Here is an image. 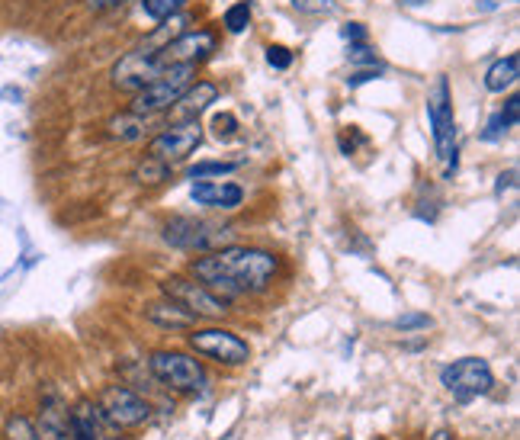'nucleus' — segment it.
Segmentation results:
<instances>
[{
  "label": "nucleus",
  "instance_id": "1",
  "mask_svg": "<svg viewBox=\"0 0 520 440\" xmlns=\"http://www.w3.org/2000/svg\"><path fill=\"white\" fill-rule=\"evenodd\" d=\"M277 270H280L277 254H270L264 248H248V245H228L190 261L193 277L200 280L206 290L222 296L225 302L264 293Z\"/></svg>",
  "mask_w": 520,
  "mask_h": 440
},
{
  "label": "nucleus",
  "instance_id": "2",
  "mask_svg": "<svg viewBox=\"0 0 520 440\" xmlns=\"http://www.w3.org/2000/svg\"><path fill=\"white\" fill-rule=\"evenodd\" d=\"M427 119H431V132H434V148H437V161L443 168V177L456 174V164H460V145H456V113H453V94L447 78H437L434 90L427 94Z\"/></svg>",
  "mask_w": 520,
  "mask_h": 440
},
{
  "label": "nucleus",
  "instance_id": "3",
  "mask_svg": "<svg viewBox=\"0 0 520 440\" xmlns=\"http://www.w3.org/2000/svg\"><path fill=\"white\" fill-rule=\"evenodd\" d=\"M164 241L180 251H196V254H209L235 245V229L232 225H219L209 219H190V216H177L164 225Z\"/></svg>",
  "mask_w": 520,
  "mask_h": 440
},
{
  "label": "nucleus",
  "instance_id": "4",
  "mask_svg": "<svg viewBox=\"0 0 520 440\" xmlns=\"http://www.w3.org/2000/svg\"><path fill=\"white\" fill-rule=\"evenodd\" d=\"M196 68L200 65H171L161 71L158 81H151L148 87H142L139 94H132L129 110L139 113V116H161V113H171V106L177 103V97L196 81Z\"/></svg>",
  "mask_w": 520,
  "mask_h": 440
},
{
  "label": "nucleus",
  "instance_id": "5",
  "mask_svg": "<svg viewBox=\"0 0 520 440\" xmlns=\"http://www.w3.org/2000/svg\"><path fill=\"white\" fill-rule=\"evenodd\" d=\"M148 370L161 386L174 392H200L206 386V367L183 351H155L148 357Z\"/></svg>",
  "mask_w": 520,
  "mask_h": 440
},
{
  "label": "nucleus",
  "instance_id": "6",
  "mask_svg": "<svg viewBox=\"0 0 520 440\" xmlns=\"http://www.w3.org/2000/svg\"><path fill=\"white\" fill-rule=\"evenodd\" d=\"M440 386L450 392L456 402H472L479 396H488L495 386V373L482 357H463L453 360L450 367L440 370Z\"/></svg>",
  "mask_w": 520,
  "mask_h": 440
},
{
  "label": "nucleus",
  "instance_id": "7",
  "mask_svg": "<svg viewBox=\"0 0 520 440\" xmlns=\"http://www.w3.org/2000/svg\"><path fill=\"white\" fill-rule=\"evenodd\" d=\"M187 344L200 357L216 360L219 367H244L251 360V344L228 328H190Z\"/></svg>",
  "mask_w": 520,
  "mask_h": 440
},
{
  "label": "nucleus",
  "instance_id": "8",
  "mask_svg": "<svg viewBox=\"0 0 520 440\" xmlns=\"http://www.w3.org/2000/svg\"><path fill=\"white\" fill-rule=\"evenodd\" d=\"M200 142H203L200 119H177V123L164 126L155 139L148 142V155L174 168V164L187 161L193 151L200 148Z\"/></svg>",
  "mask_w": 520,
  "mask_h": 440
},
{
  "label": "nucleus",
  "instance_id": "9",
  "mask_svg": "<svg viewBox=\"0 0 520 440\" xmlns=\"http://www.w3.org/2000/svg\"><path fill=\"white\" fill-rule=\"evenodd\" d=\"M97 415L110 424V428H139L151 418V405L135 389L126 386H106L100 392Z\"/></svg>",
  "mask_w": 520,
  "mask_h": 440
},
{
  "label": "nucleus",
  "instance_id": "10",
  "mask_svg": "<svg viewBox=\"0 0 520 440\" xmlns=\"http://www.w3.org/2000/svg\"><path fill=\"white\" fill-rule=\"evenodd\" d=\"M161 290H164L167 299L180 302V306L187 309V312H193L196 318H225L228 315V302L222 296H216L212 290H206L200 280L167 277L161 283Z\"/></svg>",
  "mask_w": 520,
  "mask_h": 440
},
{
  "label": "nucleus",
  "instance_id": "11",
  "mask_svg": "<svg viewBox=\"0 0 520 440\" xmlns=\"http://www.w3.org/2000/svg\"><path fill=\"white\" fill-rule=\"evenodd\" d=\"M219 36L212 29H187L180 33L174 42H167L161 52H155V58L161 62V68L171 65H203L206 58L216 52Z\"/></svg>",
  "mask_w": 520,
  "mask_h": 440
},
{
  "label": "nucleus",
  "instance_id": "12",
  "mask_svg": "<svg viewBox=\"0 0 520 440\" xmlns=\"http://www.w3.org/2000/svg\"><path fill=\"white\" fill-rule=\"evenodd\" d=\"M161 62L155 55H148L142 49H132L129 55H122L113 65V87L126 90V94H139L142 87L161 78Z\"/></svg>",
  "mask_w": 520,
  "mask_h": 440
},
{
  "label": "nucleus",
  "instance_id": "13",
  "mask_svg": "<svg viewBox=\"0 0 520 440\" xmlns=\"http://www.w3.org/2000/svg\"><path fill=\"white\" fill-rule=\"evenodd\" d=\"M190 196L196 206L222 209V212H232L244 203V190L238 184H232V180H196Z\"/></svg>",
  "mask_w": 520,
  "mask_h": 440
},
{
  "label": "nucleus",
  "instance_id": "14",
  "mask_svg": "<svg viewBox=\"0 0 520 440\" xmlns=\"http://www.w3.org/2000/svg\"><path fill=\"white\" fill-rule=\"evenodd\" d=\"M216 100H219V84H212V81H193L177 97V103L171 106L174 123H177V119H200V113H206Z\"/></svg>",
  "mask_w": 520,
  "mask_h": 440
},
{
  "label": "nucleus",
  "instance_id": "15",
  "mask_svg": "<svg viewBox=\"0 0 520 440\" xmlns=\"http://www.w3.org/2000/svg\"><path fill=\"white\" fill-rule=\"evenodd\" d=\"M39 440H71V412L58 396H45L36 421Z\"/></svg>",
  "mask_w": 520,
  "mask_h": 440
},
{
  "label": "nucleus",
  "instance_id": "16",
  "mask_svg": "<svg viewBox=\"0 0 520 440\" xmlns=\"http://www.w3.org/2000/svg\"><path fill=\"white\" fill-rule=\"evenodd\" d=\"M145 318L151 325H158V328H167V331H190V328H196V322H200V318H196L193 312H187L180 306V302H174V299H161V302H148L145 306Z\"/></svg>",
  "mask_w": 520,
  "mask_h": 440
},
{
  "label": "nucleus",
  "instance_id": "17",
  "mask_svg": "<svg viewBox=\"0 0 520 440\" xmlns=\"http://www.w3.org/2000/svg\"><path fill=\"white\" fill-rule=\"evenodd\" d=\"M517 78H520V55L511 52L485 71V90L488 94H504V90H511L517 84Z\"/></svg>",
  "mask_w": 520,
  "mask_h": 440
},
{
  "label": "nucleus",
  "instance_id": "18",
  "mask_svg": "<svg viewBox=\"0 0 520 440\" xmlns=\"http://www.w3.org/2000/svg\"><path fill=\"white\" fill-rule=\"evenodd\" d=\"M106 129H110V139H116V142H139L151 129V116H139V113L126 110V113L113 116Z\"/></svg>",
  "mask_w": 520,
  "mask_h": 440
},
{
  "label": "nucleus",
  "instance_id": "19",
  "mask_svg": "<svg viewBox=\"0 0 520 440\" xmlns=\"http://www.w3.org/2000/svg\"><path fill=\"white\" fill-rule=\"evenodd\" d=\"M132 180H135L139 187H161L164 180H171V164H164V161H158V158L145 155L139 164H135Z\"/></svg>",
  "mask_w": 520,
  "mask_h": 440
},
{
  "label": "nucleus",
  "instance_id": "20",
  "mask_svg": "<svg viewBox=\"0 0 520 440\" xmlns=\"http://www.w3.org/2000/svg\"><path fill=\"white\" fill-rule=\"evenodd\" d=\"M71 440H100L97 431V408H90L87 402H81L71 412Z\"/></svg>",
  "mask_w": 520,
  "mask_h": 440
},
{
  "label": "nucleus",
  "instance_id": "21",
  "mask_svg": "<svg viewBox=\"0 0 520 440\" xmlns=\"http://www.w3.org/2000/svg\"><path fill=\"white\" fill-rule=\"evenodd\" d=\"M244 161H200V164H193V168L187 171V177L193 180H209V177H228V174H235L241 168Z\"/></svg>",
  "mask_w": 520,
  "mask_h": 440
},
{
  "label": "nucleus",
  "instance_id": "22",
  "mask_svg": "<svg viewBox=\"0 0 520 440\" xmlns=\"http://www.w3.org/2000/svg\"><path fill=\"white\" fill-rule=\"evenodd\" d=\"M222 26H225V33H232V36L248 33V26H251V4L248 0H238V4L228 7L225 17H222Z\"/></svg>",
  "mask_w": 520,
  "mask_h": 440
},
{
  "label": "nucleus",
  "instance_id": "23",
  "mask_svg": "<svg viewBox=\"0 0 520 440\" xmlns=\"http://www.w3.org/2000/svg\"><path fill=\"white\" fill-rule=\"evenodd\" d=\"M190 7V0H142V10H145V17L151 20H171L177 17V13H183Z\"/></svg>",
  "mask_w": 520,
  "mask_h": 440
},
{
  "label": "nucleus",
  "instance_id": "24",
  "mask_svg": "<svg viewBox=\"0 0 520 440\" xmlns=\"http://www.w3.org/2000/svg\"><path fill=\"white\" fill-rule=\"evenodd\" d=\"M347 55H350V65H354V68H379V71H386V65L379 62V55H376L366 42L350 45Z\"/></svg>",
  "mask_w": 520,
  "mask_h": 440
},
{
  "label": "nucleus",
  "instance_id": "25",
  "mask_svg": "<svg viewBox=\"0 0 520 440\" xmlns=\"http://www.w3.org/2000/svg\"><path fill=\"white\" fill-rule=\"evenodd\" d=\"M7 437H10V440H39L36 424L29 421V418H23V415H17V418L7 421Z\"/></svg>",
  "mask_w": 520,
  "mask_h": 440
},
{
  "label": "nucleus",
  "instance_id": "26",
  "mask_svg": "<svg viewBox=\"0 0 520 440\" xmlns=\"http://www.w3.org/2000/svg\"><path fill=\"white\" fill-rule=\"evenodd\" d=\"M267 65L277 71H286L293 65V52H289L286 45H267Z\"/></svg>",
  "mask_w": 520,
  "mask_h": 440
},
{
  "label": "nucleus",
  "instance_id": "27",
  "mask_svg": "<svg viewBox=\"0 0 520 440\" xmlns=\"http://www.w3.org/2000/svg\"><path fill=\"white\" fill-rule=\"evenodd\" d=\"M511 132V126H508V119H504L501 113H495L492 119H488V126H485V132H482V139L485 142H498V139H504V135Z\"/></svg>",
  "mask_w": 520,
  "mask_h": 440
},
{
  "label": "nucleus",
  "instance_id": "28",
  "mask_svg": "<svg viewBox=\"0 0 520 440\" xmlns=\"http://www.w3.org/2000/svg\"><path fill=\"white\" fill-rule=\"evenodd\" d=\"M212 129H216L219 139H232V135L238 132V116L235 113H219L216 119H212Z\"/></svg>",
  "mask_w": 520,
  "mask_h": 440
},
{
  "label": "nucleus",
  "instance_id": "29",
  "mask_svg": "<svg viewBox=\"0 0 520 440\" xmlns=\"http://www.w3.org/2000/svg\"><path fill=\"white\" fill-rule=\"evenodd\" d=\"M293 7L299 13H312V17H321V13H331L334 10L331 0H293Z\"/></svg>",
  "mask_w": 520,
  "mask_h": 440
},
{
  "label": "nucleus",
  "instance_id": "30",
  "mask_svg": "<svg viewBox=\"0 0 520 440\" xmlns=\"http://www.w3.org/2000/svg\"><path fill=\"white\" fill-rule=\"evenodd\" d=\"M399 331H415V328H431V318L421 315V312H411V315H402L399 322H395Z\"/></svg>",
  "mask_w": 520,
  "mask_h": 440
},
{
  "label": "nucleus",
  "instance_id": "31",
  "mask_svg": "<svg viewBox=\"0 0 520 440\" xmlns=\"http://www.w3.org/2000/svg\"><path fill=\"white\" fill-rule=\"evenodd\" d=\"M341 36H344L350 45H357V42H366V39H370V33H366V26H363V23H344V26H341Z\"/></svg>",
  "mask_w": 520,
  "mask_h": 440
},
{
  "label": "nucleus",
  "instance_id": "32",
  "mask_svg": "<svg viewBox=\"0 0 520 440\" xmlns=\"http://www.w3.org/2000/svg\"><path fill=\"white\" fill-rule=\"evenodd\" d=\"M498 113H501L504 119H508V126L514 129V126H517V119H520V100H517V97H508Z\"/></svg>",
  "mask_w": 520,
  "mask_h": 440
},
{
  "label": "nucleus",
  "instance_id": "33",
  "mask_svg": "<svg viewBox=\"0 0 520 440\" xmlns=\"http://www.w3.org/2000/svg\"><path fill=\"white\" fill-rule=\"evenodd\" d=\"M129 0H87V7L90 10H97V13H106V10H119V7H126Z\"/></svg>",
  "mask_w": 520,
  "mask_h": 440
},
{
  "label": "nucleus",
  "instance_id": "34",
  "mask_svg": "<svg viewBox=\"0 0 520 440\" xmlns=\"http://www.w3.org/2000/svg\"><path fill=\"white\" fill-rule=\"evenodd\" d=\"M431 440H456V437H453V434H450L447 428H440V431H437V434H434Z\"/></svg>",
  "mask_w": 520,
  "mask_h": 440
},
{
  "label": "nucleus",
  "instance_id": "35",
  "mask_svg": "<svg viewBox=\"0 0 520 440\" xmlns=\"http://www.w3.org/2000/svg\"><path fill=\"white\" fill-rule=\"evenodd\" d=\"M376 440H386V437H376Z\"/></svg>",
  "mask_w": 520,
  "mask_h": 440
}]
</instances>
